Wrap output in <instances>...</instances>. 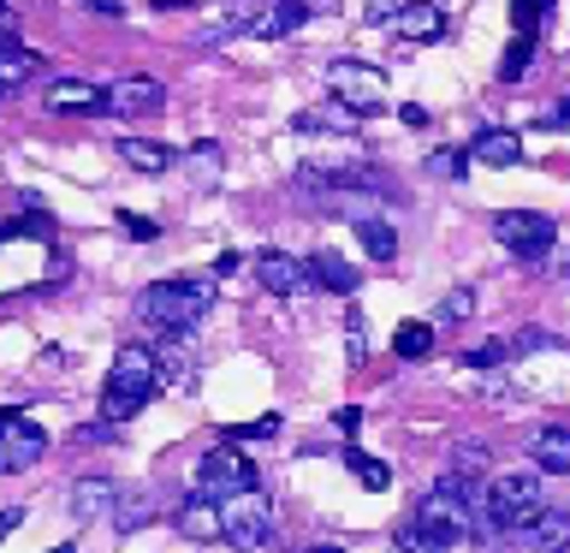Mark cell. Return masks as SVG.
<instances>
[{
	"label": "cell",
	"mask_w": 570,
	"mask_h": 553,
	"mask_svg": "<svg viewBox=\"0 0 570 553\" xmlns=\"http://www.w3.org/2000/svg\"><path fill=\"white\" fill-rule=\"evenodd\" d=\"M345 346H351V363H363L368 357V333H363V310L345 316Z\"/></svg>",
	"instance_id": "e575fe53"
},
{
	"label": "cell",
	"mask_w": 570,
	"mask_h": 553,
	"mask_svg": "<svg viewBox=\"0 0 570 553\" xmlns=\"http://www.w3.org/2000/svg\"><path fill=\"white\" fill-rule=\"evenodd\" d=\"M392 30H399V42H440V36H445V12L434 7V0H399Z\"/></svg>",
	"instance_id": "4fadbf2b"
},
{
	"label": "cell",
	"mask_w": 570,
	"mask_h": 553,
	"mask_svg": "<svg viewBox=\"0 0 570 553\" xmlns=\"http://www.w3.org/2000/svg\"><path fill=\"white\" fill-rule=\"evenodd\" d=\"M155 7H160V12H167V7H178V12H185V7H196V0H155Z\"/></svg>",
	"instance_id": "b9f144b4"
},
{
	"label": "cell",
	"mask_w": 570,
	"mask_h": 553,
	"mask_svg": "<svg viewBox=\"0 0 570 553\" xmlns=\"http://www.w3.org/2000/svg\"><path fill=\"white\" fill-rule=\"evenodd\" d=\"M107 517H114L119 530H137V524H149V517H155V499L142 488H119V499H114V512H107Z\"/></svg>",
	"instance_id": "cb8c5ba5"
},
{
	"label": "cell",
	"mask_w": 570,
	"mask_h": 553,
	"mask_svg": "<svg viewBox=\"0 0 570 553\" xmlns=\"http://www.w3.org/2000/svg\"><path fill=\"white\" fill-rule=\"evenodd\" d=\"M155 387H160L155 351L149 346H119L114 375H107V392H101V417L107 423H131L137 410L155 399Z\"/></svg>",
	"instance_id": "6da1fadb"
},
{
	"label": "cell",
	"mask_w": 570,
	"mask_h": 553,
	"mask_svg": "<svg viewBox=\"0 0 570 553\" xmlns=\"http://www.w3.org/2000/svg\"><path fill=\"white\" fill-rule=\"evenodd\" d=\"M481 470H488V446L463 440L458 453H452V476H481Z\"/></svg>",
	"instance_id": "4dcf8cb0"
},
{
	"label": "cell",
	"mask_w": 570,
	"mask_h": 553,
	"mask_svg": "<svg viewBox=\"0 0 570 553\" xmlns=\"http://www.w3.org/2000/svg\"><path fill=\"white\" fill-rule=\"evenodd\" d=\"M345 464H351V476L363 482V488H374V494H381V488H392V470H386L381 458H368V453H356V446H351V453H345Z\"/></svg>",
	"instance_id": "f1b7e54d"
},
{
	"label": "cell",
	"mask_w": 570,
	"mask_h": 553,
	"mask_svg": "<svg viewBox=\"0 0 570 553\" xmlns=\"http://www.w3.org/2000/svg\"><path fill=\"white\" fill-rule=\"evenodd\" d=\"M392 351L416 363V357H428V351H434V328H428V321H404V328L392 333Z\"/></svg>",
	"instance_id": "4316f807"
},
{
	"label": "cell",
	"mask_w": 570,
	"mask_h": 553,
	"mask_svg": "<svg viewBox=\"0 0 570 553\" xmlns=\"http://www.w3.org/2000/svg\"><path fill=\"white\" fill-rule=\"evenodd\" d=\"M463 167H470V155H458V149H434V155H428V173H434V178H463Z\"/></svg>",
	"instance_id": "d6a6232c"
},
{
	"label": "cell",
	"mask_w": 570,
	"mask_h": 553,
	"mask_svg": "<svg viewBox=\"0 0 570 553\" xmlns=\"http://www.w3.org/2000/svg\"><path fill=\"white\" fill-rule=\"evenodd\" d=\"M114 499H119V482L83 476V482H71L66 506H71V517H78V524H89V517H107V512H114Z\"/></svg>",
	"instance_id": "e0dca14e"
},
{
	"label": "cell",
	"mask_w": 570,
	"mask_h": 553,
	"mask_svg": "<svg viewBox=\"0 0 570 553\" xmlns=\"http://www.w3.org/2000/svg\"><path fill=\"white\" fill-rule=\"evenodd\" d=\"M315 7H327V0H267L256 12V25H249V36H256V42H279V36H292Z\"/></svg>",
	"instance_id": "7c38bea8"
},
{
	"label": "cell",
	"mask_w": 570,
	"mask_h": 553,
	"mask_svg": "<svg viewBox=\"0 0 570 553\" xmlns=\"http://www.w3.org/2000/svg\"><path fill=\"white\" fill-rule=\"evenodd\" d=\"M238 488H256V464H249L238 446H208V453L196 458V494L226 499Z\"/></svg>",
	"instance_id": "9c48e42d"
},
{
	"label": "cell",
	"mask_w": 570,
	"mask_h": 553,
	"mask_svg": "<svg viewBox=\"0 0 570 553\" xmlns=\"http://www.w3.org/2000/svg\"><path fill=\"white\" fill-rule=\"evenodd\" d=\"M71 7H83V12H101V18H125L119 0H71Z\"/></svg>",
	"instance_id": "ab89813d"
},
{
	"label": "cell",
	"mask_w": 570,
	"mask_h": 553,
	"mask_svg": "<svg viewBox=\"0 0 570 553\" xmlns=\"http://www.w3.org/2000/svg\"><path fill=\"white\" fill-rule=\"evenodd\" d=\"M529 54H534V36H517L511 54H505V66H499V78H517V71L529 66Z\"/></svg>",
	"instance_id": "d590c367"
},
{
	"label": "cell",
	"mask_w": 570,
	"mask_h": 553,
	"mask_svg": "<svg viewBox=\"0 0 570 553\" xmlns=\"http://www.w3.org/2000/svg\"><path fill=\"white\" fill-rule=\"evenodd\" d=\"M541 506H547L541 470H505V476L488 482V494H481V524L488 530H523Z\"/></svg>",
	"instance_id": "277c9868"
},
{
	"label": "cell",
	"mask_w": 570,
	"mask_h": 553,
	"mask_svg": "<svg viewBox=\"0 0 570 553\" xmlns=\"http://www.w3.org/2000/svg\"><path fill=\"white\" fill-rule=\"evenodd\" d=\"M167 107V84H155V78H119V84H107V114H131V119H149Z\"/></svg>",
	"instance_id": "30bf717a"
},
{
	"label": "cell",
	"mask_w": 570,
	"mask_h": 553,
	"mask_svg": "<svg viewBox=\"0 0 570 553\" xmlns=\"http://www.w3.org/2000/svg\"><path fill=\"white\" fill-rule=\"evenodd\" d=\"M303 268H309V280L327 285V292H356V268H351L345 256H333V250H315Z\"/></svg>",
	"instance_id": "7402d4cb"
},
{
	"label": "cell",
	"mask_w": 570,
	"mask_h": 553,
	"mask_svg": "<svg viewBox=\"0 0 570 553\" xmlns=\"http://www.w3.org/2000/svg\"><path fill=\"white\" fill-rule=\"evenodd\" d=\"M42 453H48V428L30 423L24 410L0 405V476H18L30 464H42Z\"/></svg>",
	"instance_id": "ba28073f"
},
{
	"label": "cell",
	"mask_w": 570,
	"mask_h": 553,
	"mask_svg": "<svg viewBox=\"0 0 570 553\" xmlns=\"http://www.w3.org/2000/svg\"><path fill=\"white\" fill-rule=\"evenodd\" d=\"M256 280H262V292L292 298V292L309 285V268H303L297 256H285V250H262V256H256Z\"/></svg>",
	"instance_id": "5bb4252c"
},
{
	"label": "cell",
	"mask_w": 570,
	"mask_h": 553,
	"mask_svg": "<svg viewBox=\"0 0 570 553\" xmlns=\"http://www.w3.org/2000/svg\"><path fill=\"white\" fill-rule=\"evenodd\" d=\"M470 316H475V292H470V285H458V292L440 298V321H470Z\"/></svg>",
	"instance_id": "1f68e13d"
},
{
	"label": "cell",
	"mask_w": 570,
	"mask_h": 553,
	"mask_svg": "<svg viewBox=\"0 0 570 553\" xmlns=\"http://www.w3.org/2000/svg\"><path fill=\"white\" fill-rule=\"evenodd\" d=\"M185 178L190 185H214V178H220V149H214V143H196L185 155Z\"/></svg>",
	"instance_id": "83f0119b"
},
{
	"label": "cell",
	"mask_w": 570,
	"mask_h": 553,
	"mask_svg": "<svg viewBox=\"0 0 570 553\" xmlns=\"http://www.w3.org/2000/svg\"><path fill=\"white\" fill-rule=\"evenodd\" d=\"M309 553H345V547H309Z\"/></svg>",
	"instance_id": "ee69618b"
},
{
	"label": "cell",
	"mask_w": 570,
	"mask_h": 553,
	"mask_svg": "<svg viewBox=\"0 0 570 553\" xmlns=\"http://www.w3.org/2000/svg\"><path fill=\"white\" fill-rule=\"evenodd\" d=\"M552 125H570V101L559 107V114H552Z\"/></svg>",
	"instance_id": "7bdbcfd3"
},
{
	"label": "cell",
	"mask_w": 570,
	"mask_h": 553,
	"mask_svg": "<svg viewBox=\"0 0 570 553\" xmlns=\"http://www.w3.org/2000/svg\"><path fill=\"white\" fill-rule=\"evenodd\" d=\"M327 89H333V101L351 107L356 119H368V114L386 107V71L368 66V60H333L327 66Z\"/></svg>",
	"instance_id": "8992f818"
},
{
	"label": "cell",
	"mask_w": 570,
	"mask_h": 553,
	"mask_svg": "<svg viewBox=\"0 0 570 553\" xmlns=\"http://www.w3.org/2000/svg\"><path fill=\"white\" fill-rule=\"evenodd\" d=\"M517 535L529 542V553H564V547H570V512H547V506H541Z\"/></svg>",
	"instance_id": "ffe728a7"
},
{
	"label": "cell",
	"mask_w": 570,
	"mask_h": 553,
	"mask_svg": "<svg viewBox=\"0 0 570 553\" xmlns=\"http://www.w3.org/2000/svg\"><path fill=\"white\" fill-rule=\"evenodd\" d=\"M470 161H481V167H517L523 161V137L505 132V125H488V132L470 137Z\"/></svg>",
	"instance_id": "ac0fdd59"
},
{
	"label": "cell",
	"mask_w": 570,
	"mask_h": 553,
	"mask_svg": "<svg viewBox=\"0 0 570 553\" xmlns=\"http://www.w3.org/2000/svg\"><path fill=\"white\" fill-rule=\"evenodd\" d=\"M173 530L185 535V542H220V499L190 488L185 499H178V512H173Z\"/></svg>",
	"instance_id": "8fae6325"
},
{
	"label": "cell",
	"mask_w": 570,
	"mask_h": 553,
	"mask_svg": "<svg viewBox=\"0 0 570 553\" xmlns=\"http://www.w3.org/2000/svg\"><path fill=\"white\" fill-rule=\"evenodd\" d=\"M18 524H24V512H18V506H7V512H0V542H7V535H12Z\"/></svg>",
	"instance_id": "60d3db41"
},
{
	"label": "cell",
	"mask_w": 570,
	"mask_h": 553,
	"mask_svg": "<svg viewBox=\"0 0 570 553\" xmlns=\"http://www.w3.org/2000/svg\"><path fill=\"white\" fill-rule=\"evenodd\" d=\"M267 530H274V512H267V494L262 488H238V494H226L220 499V542L226 547H262L267 542Z\"/></svg>",
	"instance_id": "5b68a950"
},
{
	"label": "cell",
	"mask_w": 570,
	"mask_h": 553,
	"mask_svg": "<svg viewBox=\"0 0 570 553\" xmlns=\"http://www.w3.org/2000/svg\"><path fill=\"white\" fill-rule=\"evenodd\" d=\"M392 12H399V0H368V25H392Z\"/></svg>",
	"instance_id": "f35d334b"
},
{
	"label": "cell",
	"mask_w": 570,
	"mask_h": 553,
	"mask_svg": "<svg viewBox=\"0 0 570 553\" xmlns=\"http://www.w3.org/2000/svg\"><path fill=\"white\" fill-rule=\"evenodd\" d=\"M529 458H534V470H547V476H570V428L564 423L534 428V435H529Z\"/></svg>",
	"instance_id": "2e32d148"
},
{
	"label": "cell",
	"mask_w": 570,
	"mask_h": 553,
	"mask_svg": "<svg viewBox=\"0 0 570 553\" xmlns=\"http://www.w3.org/2000/svg\"><path fill=\"white\" fill-rule=\"evenodd\" d=\"M48 107L53 114H107V89L83 84V78H60L48 89Z\"/></svg>",
	"instance_id": "d6986e66"
},
{
	"label": "cell",
	"mask_w": 570,
	"mask_h": 553,
	"mask_svg": "<svg viewBox=\"0 0 570 553\" xmlns=\"http://www.w3.org/2000/svg\"><path fill=\"white\" fill-rule=\"evenodd\" d=\"M53 553H78V547H71V542H66V547H53Z\"/></svg>",
	"instance_id": "f6af8a7d"
},
{
	"label": "cell",
	"mask_w": 570,
	"mask_h": 553,
	"mask_svg": "<svg viewBox=\"0 0 570 553\" xmlns=\"http://www.w3.org/2000/svg\"><path fill=\"white\" fill-rule=\"evenodd\" d=\"M410 517H416L440 547H458L463 535L475 530V488H470V476H440L434 488L416 499V512H410Z\"/></svg>",
	"instance_id": "7a4b0ae2"
},
{
	"label": "cell",
	"mask_w": 570,
	"mask_h": 553,
	"mask_svg": "<svg viewBox=\"0 0 570 553\" xmlns=\"http://www.w3.org/2000/svg\"><path fill=\"white\" fill-rule=\"evenodd\" d=\"M119 226L131 232L137 244H149V239H155V221H142V214H119Z\"/></svg>",
	"instance_id": "74e56055"
},
{
	"label": "cell",
	"mask_w": 570,
	"mask_h": 553,
	"mask_svg": "<svg viewBox=\"0 0 570 553\" xmlns=\"http://www.w3.org/2000/svg\"><path fill=\"white\" fill-rule=\"evenodd\" d=\"M267 435H279V417H262V423H238V428H232V440H267Z\"/></svg>",
	"instance_id": "8d00e7d4"
},
{
	"label": "cell",
	"mask_w": 570,
	"mask_h": 553,
	"mask_svg": "<svg viewBox=\"0 0 570 553\" xmlns=\"http://www.w3.org/2000/svg\"><path fill=\"white\" fill-rule=\"evenodd\" d=\"M505 357H511L505 339H488V346H475L470 357H463V363H470V369H493V363H505Z\"/></svg>",
	"instance_id": "836d02e7"
},
{
	"label": "cell",
	"mask_w": 570,
	"mask_h": 553,
	"mask_svg": "<svg viewBox=\"0 0 570 553\" xmlns=\"http://www.w3.org/2000/svg\"><path fill=\"white\" fill-rule=\"evenodd\" d=\"M356 239H363V250L374 262H392L399 256V232H392L386 221H356Z\"/></svg>",
	"instance_id": "484cf974"
},
{
	"label": "cell",
	"mask_w": 570,
	"mask_h": 553,
	"mask_svg": "<svg viewBox=\"0 0 570 553\" xmlns=\"http://www.w3.org/2000/svg\"><path fill=\"white\" fill-rule=\"evenodd\" d=\"M297 137H351L356 132V114L345 101H321V107H303V114L292 119Z\"/></svg>",
	"instance_id": "9a60e30c"
},
{
	"label": "cell",
	"mask_w": 570,
	"mask_h": 553,
	"mask_svg": "<svg viewBox=\"0 0 570 553\" xmlns=\"http://www.w3.org/2000/svg\"><path fill=\"white\" fill-rule=\"evenodd\" d=\"M256 12H262V0H232V7L208 25L203 42H232V36H244L249 25H256Z\"/></svg>",
	"instance_id": "603a6c76"
},
{
	"label": "cell",
	"mask_w": 570,
	"mask_h": 553,
	"mask_svg": "<svg viewBox=\"0 0 570 553\" xmlns=\"http://www.w3.org/2000/svg\"><path fill=\"white\" fill-rule=\"evenodd\" d=\"M493 239L505 244L517 262H541L547 250L559 244V226L534 208H505V214H493Z\"/></svg>",
	"instance_id": "52a82bcc"
},
{
	"label": "cell",
	"mask_w": 570,
	"mask_h": 553,
	"mask_svg": "<svg viewBox=\"0 0 570 553\" xmlns=\"http://www.w3.org/2000/svg\"><path fill=\"white\" fill-rule=\"evenodd\" d=\"M36 66H42V60H36V54H30L24 42H12V36H0V84H24Z\"/></svg>",
	"instance_id": "d4e9b609"
},
{
	"label": "cell",
	"mask_w": 570,
	"mask_h": 553,
	"mask_svg": "<svg viewBox=\"0 0 570 553\" xmlns=\"http://www.w3.org/2000/svg\"><path fill=\"white\" fill-rule=\"evenodd\" d=\"M399 553H445V547L416 524V517H404V524H399Z\"/></svg>",
	"instance_id": "f546056e"
},
{
	"label": "cell",
	"mask_w": 570,
	"mask_h": 553,
	"mask_svg": "<svg viewBox=\"0 0 570 553\" xmlns=\"http://www.w3.org/2000/svg\"><path fill=\"white\" fill-rule=\"evenodd\" d=\"M208 310H214V280H196V274L160 280L142 292V321H149V328H167V333H190Z\"/></svg>",
	"instance_id": "3957f363"
},
{
	"label": "cell",
	"mask_w": 570,
	"mask_h": 553,
	"mask_svg": "<svg viewBox=\"0 0 570 553\" xmlns=\"http://www.w3.org/2000/svg\"><path fill=\"white\" fill-rule=\"evenodd\" d=\"M119 161L137 167V173H167L178 155L167 149V143H149V137H119Z\"/></svg>",
	"instance_id": "44dd1931"
}]
</instances>
